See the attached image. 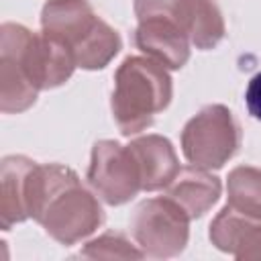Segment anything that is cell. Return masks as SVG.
Returning <instances> with one entry per match:
<instances>
[{
	"instance_id": "cell-16",
	"label": "cell",
	"mask_w": 261,
	"mask_h": 261,
	"mask_svg": "<svg viewBox=\"0 0 261 261\" xmlns=\"http://www.w3.org/2000/svg\"><path fill=\"white\" fill-rule=\"evenodd\" d=\"M86 259H143L145 253L120 232H104L80 251Z\"/></svg>"
},
{
	"instance_id": "cell-4",
	"label": "cell",
	"mask_w": 261,
	"mask_h": 261,
	"mask_svg": "<svg viewBox=\"0 0 261 261\" xmlns=\"http://www.w3.org/2000/svg\"><path fill=\"white\" fill-rule=\"evenodd\" d=\"M0 57L12 59L41 92L65 84L75 65L71 51L47 33H31L16 22L0 27Z\"/></svg>"
},
{
	"instance_id": "cell-12",
	"label": "cell",
	"mask_w": 261,
	"mask_h": 261,
	"mask_svg": "<svg viewBox=\"0 0 261 261\" xmlns=\"http://www.w3.org/2000/svg\"><path fill=\"white\" fill-rule=\"evenodd\" d=\"M37 161L24 155H8L0 165V224L4 230L31 218L29 212V179Z\"/></svg>"
},
{
	"instance_id": "cell-10",
	"label": "cell",
	"mask_w": 261,
	"mask_h": 261,
	"mask_svg": "<svg viewBox=\"0 0 261 261\" xmlns=\"http://www.w3.org/2000/svg\"><path fill=\"white\" fill-rule=\"evenodd\" d=\"M210 241L234 259H261V218L224 206L210 224Z\"/></svg>"
},
{
	"instance_id": "cell-13",
	"label": "cell",
	"mask_w": 261,
	"mask_h": 261,
	"mask_svg": "<svg viewBox=\"0 0 261 261\" xmlns=\"http://www.w3.org/2000/svg\"><path fill=\"white\" fill-rule=\"evenodd\" d=\"M165 190V196L177 202L190 218H200L218 202L222 184L208 169L190 165L181 167Z\"/></svg>"
},
{
	"instance_id": "cell-7",
	"label": "cell",
	"mask_w": 261,
	"mask_h": 261,
	"mask_svg": "<svg viewBox=\"0 0 261 261\" xmlns=\"http://www.w3.org/2000/svg\"><path fill=\"white\" fill-rule=\"evenodd\" d=\"M137 18L165 16L173 20L196 49H214L224 37L222 12L214 0H135Z\"/></svg>"
},
{
	"instance_id": "cell-5",
	"label": "cell",
	"mask_w": 261,
	"mask_h": 261,
	"mask_svg": "<svg viewBox=\"0 0 261 261\" xmlns=\"http://www.w3.org/2000/svg\"><path fill=\"white\" fill-rule=\"evenodd\" d=\"M241 147V126L224 104H208L181 130L184 157L198 167L218 169Z\"/></svg>"
},
{
	"instance_id": "cell-17",
	"label": "cell",
	"mask_w": 261,
	"mask_h": 261,
	"mask_svg": "<svg viewBox=\"0 0 261 261\" xmlns=\"http://www.w3.org/2000/svg\"><path fill=\"white\" fill-rule=\"evenodd\" d=\"M245 102H247L249 114L253 118L261 120V71L249 80V86L245 92Z\"/></svg>"
},
{
	"instance_id": "cell-15",
	"label": "cell",
	"mask_w": 261,
	"mask_h": 261,
	"mask_svg": "<svg viewBox=\"0 0 261 261\" xmlns=\"http://www.w3.org/2000/svg\"><path fill=\"white\" fill-rule=\"evenodd\" d=\"M39 90L29 82L24 71L8 57H0V108L4 114H14L31 108Z\"/></svg>"
},
{
	"instance_id": "cell-2",
	"label": "cell",
	"mask_w": 261,
	"mask_h": 261,
	"mask_svg": "<svg viewBox=\"0 0 261 261\" xmlns=\"http://www.w3.org/2000/svg\"><path fill=\"white\" fill-rule=\"evenodd\" d=\"M41 29L61 41L82 69L106 67L122 47V39L102 20L88 0H49L41 10Z\"/></svg>"
},
{
	"instance_id": "cell-9",
	"label": "cell",
	"mask_w": 261,
	"mask_h": 261,
	"mask_svg": "<svg viewBox=\"0 0 261 261\" xmlns=\"http://www.w3.org/2000/svg\"><path fill=\"white\" fill-rule=\"evenodd\" d=\"M137 47L167 69H179L190 59L188 35L165 16L141 18L135 31Z\"/></svg>"
},
{
	"instance_id": "cell-8",
	"label": "cell",
	"mask_w": 261,
	"mask_h": 261,
	"mask_svg": "<svg viewBox=\"0 0 261 261\" xmlns=\"http://www.w3.org/2000/svg\"><path fill=\"white\" fill-rule=\"evenodd\" d=\"M88 181L92 190L110 206H120L143 190L139 165L128 145H120L110 139L98 141L92 147Z\"/></svg>"
},
{
	"instance_id": "cell-6",
	"label": "cell",
	"mask_w": 261,
	"mask_h": 261,
	"mask_svg": "<svg viewBox=\"0 0 261 261\" xmlns=\"http://www.w3.org/2000/svg\"><path fill=\"white\" fill-rule=\"evenodd\" d=\"M190 216L167 196L143 200L130 216V234L139 249L153 259L179 255L190 237Z\"/></svg>"
},
{
	"instance_id": "cell-11",
	"label": "cell",
	"mask_w": 261,
	"mask_h": 261,
	"mask_svg": "<svg viewBox=\"0 0 261 261\" xmlns=\"http://www.w3.org/2000/svg\"><path fill=\"white\" fill-rule=\"evenodd\" d=\"M128 149L139 165L141 188L145 192L165 190L181 169L171 141L161 135L137 137L128 143Z\"/></svg>"
},
{
	"instance_id": "cell-3",
	"label": "cell",
	"mask_w": 261,
	"mask_h": 261,
	"mask_svg": "<svg viewBox=\"0 0 261 261\" xmlns=\"http://www.w3.org/2000/svg\"><path fill=\"white\" fill-rule=\"evenodd\" d=\"M171 75L167 67L151 57L130 55L114 73L112 116L124 137L137 135L153 124L155 114L171 102Z\"/></svg>"
},
{
	"instance_id": "cell-1",
	"label": "cell",
	"mask_w": 261,
	"mask_h": 261,
	"mask_svg": "<svg viewBox=\"0 0 261 261\" xmlns=\"http://www.w3.org/2000/svg\"><path fill=\"white\" fill-rule=\"evenodd\" d=\"M29 212L61 245L80 243L104 222V212L96 196L82 186L71 167L59 163H37L33 167Z\"/></svg>"
},
{
	"instance_id": "cell-14",
	"label": "cell",
	"mask_w": 261,
	"mask_h": 261,
	"mask_svg": "<svg viewBox=\"0 0 261 261\" xmlns=\"http://www.w3.org/2000/svg\"><path fill=\"white\" fill-rule=\"evenodd\" d=\"M228 204L232 210L261 218V169L251 165H239L226 179Z\"/></svg>"
}]
</instances>
